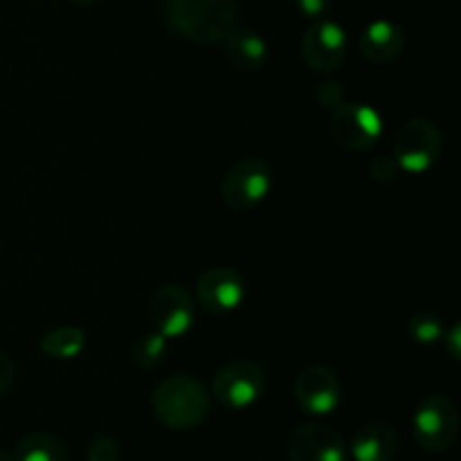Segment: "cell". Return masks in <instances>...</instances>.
<instances>
[{"label": "cell", "instance_id": "23", "mask_svg": "<svg viewBox=\"0 0 461 461\" xmlns=\"http://www.w3.org/2000/svg\"><path fill=\"white\" fill-rule=\"evenodd\" d=\"M331 0H297V7L304 14L306 18H313V21H320V18L327 14Z\"/></svg>", "mask_w": 461, "mask_h": 461}, {"label": "cell", "instance_id": "4", "mask_svg": "<svg viewBox=\"0 0 461 461\" xmlns=\"http://www.w3.org/2000/svg\"><path fill=\"white\" fill-rule=\"evenodd\" d=\"M273 189V171L259 158H241L225 174L221 198L234 212H250L268 198Z\"/></svg>", "mask_w": 461, "mask_h": 461}, {"label": "cell", "instance_id": "2", "mask_svg": "<svg viewBox=\"0 0 461 461\" xmlns=\"http://www.w3.org/2000/svg\"><path fill=\"white\" fill-rule=\"evenodd\" d=\"M153 414L169 430H194L210 414V392L187 374H178L153 392Z\"/></svg>", "mask_w": 461, "mask_h": 461}, {"label": "cell", "instance_id": "6", "mask_svg": "<svg viewBox=\"0 0 461 461\" xmlns=\"http://www.w3.org/2000/svg\"><path fill=\"white\" fill-rule=\"evenodd\" d=\"M266 376L250 360H234L221 367L212 381V396L223 408L246 410L264 396Z\"/></svg>", "mask_w": 461, "mask_h": 461}, {"label": "cell", "instance_id": "5", "mask_svg": "<svg viewBox=\"0 0 461 461\" xmlns=\"http://www.w3.org/2000/svg\"><path fill=\"white\" fill-rule=\"evenodd\" d=\"M441 135L428 120H410L394 138V160L399 169L419 176L426 174L441 156Z\"/></svg>", "mask_w": 461, "mask_h": 461}, {"label": "cell", "instance_id": "22", "mask_svg": "<svg viewBox=\"0 0 461 461\" xmlns=\"http://www.w3.org/2000/svg\"><path fill=\"white\" fill-rule=\"evenodd\" d=\"M369 174H372V178L376 180V183H390V180H394V176L399 174V165H396L394 158L381 156L369 165Z\"/></svg>", "mask_w": 461, "mask_h": 461}, {"label": "cell", "instance_id": "1", "mask_svg": "<svg viewBox=\"0 0 461 461\" xmlns=\"http://www.w3.org/2000/svg\"><path fill=\"white\" fill-rule=\"evenodd\" d=\"M162 16L176 34L216 45L237 25V0H165Z\"/></svg>", "mask_w": 461, "mask_h": 461}, {"label": "cell", "instance_id": "7", "mask_svg": "<svg viewBox=\"0 0 461 461\" xmlns=\"http://www.w3.org/2000/svg\"><path fill=\"white\" fill-rule=\"evenodd\" d=\"M333 142L351 151H365L372 149L383 135V120L376 108L367 104H340L333 108L331 122H329Z\"/></svg>", "mask_w": 461, "mask_h": 461}, {"label": "cell", "instance_id": "19", "mask_svg": "<svg viewBox=\"0 0 461 461\" xmlns=\"http://www.w3.org/2000/svg\"><path fill=\"white\" fill-rule=\"evenodd\" d=\"M165 354H167V338L160 336L158 331L142 336L133 347L135 363L144 369L158 367V365L165 360Z\"/></svg>", "mask_w": 461, "mask_h": 461}, {"label": "cell", "instance_id": "17", "mask_svg": "<svg viewBox=\"0 0 461 461\" xmlns=\"http://www.w3.org/2000/svg\"><path fill=\"white\" fill-rule=\"evenodd\" d=\"M41 349L59 360L77 358L86 349V333L77 327H59L41 338Z\"/></svg>", "mask_w": 461, "mask_h": 461}, {"label": "cell", "instance_id": "18", "mask_svg": "<svg viewBox=\"0 0 461 461\" xmlns=\"http://www.w3.org/2000/svg\"><path fill=\"white\" fill-rule=\"evenodd\" d=\"M408 331L419 345H437V342L444 340L446 324L435 313H417L410 320Z\"/></svg>", "mask_w": 461, "mask_h": 461}, {"label": "cell", "instance_id": "21", "mask_svg": "<svg viewBox=\"0 0 461 461\" xmlns=\"http://www.w3.org/2000/svg\"><path fill=\"white\" fill-rule=\"evenodd\" d=\"M315 97L320 99V104L327 108H338L340 104H345V88L338 81H324L318 88Z\"/></svg>", "mask_w": 461, "mask_h": 461}, {"label": "cell", "instance_id": "12", "mask_svg": "<svg viewBox=\"0 0 461 461\" xmlns=\"http://www.w3.org/2000/svg\"><path fill=\"white\" fill-rule=\"evenodd\" d=\"M291 461H345V441L329 426L306 423L293 430L288 439Z\"/></svg>", "mask_w": 461, "mask_h": 461}, {"label": "cell", "instance_id": "27", "mask_svg": "<svg viewBox=\"0 0 461 461\" xmlns=\"http://www.w3.org/2000/svg\"><path fill=\"white\" fill-rule=\"evenodd\" d=\"M0 461H14V453H5V450H0Z\"/></svg>", "mask_w": 461, "mask_h": 461}, {"label": "cell", "instance_id": "15", "mask_svg": "<svg viewBox=\"0 0 461 461\" xmlns=\"http://www.w3.org/2000/svg\"><path fill=\"white\" fill-rule=\"evenodd\" d=\"M223 43L228 59L241 70H261L268 61V43L248 27L234 25Z\"/></svg>", "mask_w": 461, "mask_h": 461}, {"label": "cell", "instance_id": "26", "mask_svg": "<svg viewBox=\"0 0 461 461\" xmlns=\"http://www.w3.org/2000/svg\"><path fill=\"white\" fill-rule=\"evenodd\" d=\"M72 5H77V7H90V5H95L97 0H70Z\"/></svg>", "mask_w": 461, "mask_h": 461}, {"label": "cell", "instance_id": "14", "mask_svg": "<svg viewBox=\"0 0 461 461\" xmlns=\"http://www.w3.org/2000/svg\"><path fill=\"white\" fill-rule=\"evenodd\" d=\"M399 435L385 423L363 426L351 439V455L356 461H392L399 455Z\"/></svg>", "mask_w": 461, "mask_h": 461}, {"label": "cell", "instance_id": "13", "mask_svg": "<svg viewBox=\"0 0 461 461\" xmlns=\"http://www.w3.org/2000/svg\"><path fill=\"white\" fill-rule=\"evenodd\" d=\"M405 48V34L396 23L374 21L365 27L363 36H360V52L367 61L376 63V66H385V63L394 61Z\"/></svg>", "mask_w": 461, "mask_h": 461}, {"label": "cell", "instance_id": "11", "mask_svg": "<svg viewBox=\"0 0 461 461\" xmlns=\"http://www.w3.org/2000/svg\"><path fill=\"white\" fill-rule=\"evenodd\" d=\"M340 378L324 365H311L295 378V401L315 417L331 414L340 403Z\"/></svg>", "mask_w": 461, "mask_h": 461}, {"label": "cell", "instance_id": "9", "mask_svg": "<svg viewBox=\"0 0 461 461\" xmlns=\"http://www.w3.org/2000/svg\"><path fill=\"white\" fill-rule=\"evenodd\" d=\"M151 322L167 340L187 336L194 327V304L187 291L178 284L158 288L151 300Z\"/></svg>", "mask_w": 461, "mask_h": 461}, {"label": "cell", "instance_id": "10", "mask_svg": "<svg viewBox=\"0 0 461 461\" xmlns=\"http://www.w3.org/2000/svg\"><path fill=\"white\" fill-rule=\"evenodd\" d=\"M196 300L210 313H232L246 300V282L237 270L228 268V266H216L198 279Z\"/></svg>", "mask_w": 461, "mask_h": 461}, {"label": "cell", "instance_id": "25", "mask_svg": "<svg viewBox=\"0 0 461 461\" xmlns=\"http://www.w3.org/2000/svg\"><path fill=\"white\" fill-rule=\"evenodd\" d=\"M459 336H461V329H459V324H453V327H450V331H446L444 333V342H446V347H448V351H450V356H453L455 360H459Z\"/></svg>", "mask_w": 461, "mask_h": 461}, {"label": "cell", "instance_id": "16", "mask_svg": "<svg viewBox=\"0 0 461 461\" xmlns=\"http://www.w3.org/2000/svg\"><path fill=\"white\" fill-rule=\"evenodd\" d=\"M14 461H68V446L48 432H34L18 441Z\"/></svg>", "mask_w": 461, "mask_h": 461}, {"label": "cell", "instance_id": "3", "mask_svg": "<svg viewBox=\"0 0 461 461\" xmlns=\"http://www.w3.org/2000/svg\"><path fill=\"white\" fill-rule=\"evenodd\" d=\"M414 441L423 450H448L459 437V410L450 396L432 394L419 403L412 419Z\"/></svg>", "mask_w": 461, "mask_h": 461}, {"label": "cell", "instance_id": "8", "mask_svg": "<svg viewBox=\"0 0 461 461\" xmlns=\"http://www.w3.org/2000/svg\"><path fill=\"white\" fill-rule=\"evenodd\" d=\"M302 59L313 72H331L347 57V34L333 21H315L302 36Z\"/></svg>", "mask_w": 461, "mask_h": 461}, {"label": "cell", "instance_id": "24", "mask_svg": "<svg viewBox=\"0 0 461 461\" xmlns=\"http://www.w3.org/2000/svg\"><path fill=\"white\" fill-rule=\"evenodd\" d=\"M14 376H16V367H14V360L0 349V394L9 390V385L14 383Z\"/></svg>", "mask_w": 461, "mask_h": 461}, {"label": "cell", "instance_id": "20", "mask_svg": "<svg viewBox=\"0 0 461 461\" xmlns=\"http://www.w3.org/2000/svg\"><path fill=\"white\" fill-rule=\"evenodd\" d=\"M120 459V446L111 437H97L88 448V461H117Z\"/></svg>", "mask_w": 461, "mask_h": 461}]
</instances>
